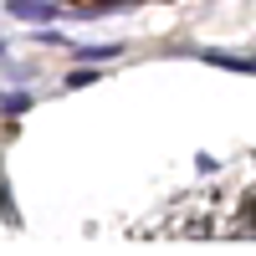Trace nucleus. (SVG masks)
<instances>
[{"label":"nucleus","instance_id":"obj_1","mask_svg":"<svg viewBox=\"0 0 256 256\" xmlns=\"http://www.w3.org/2000/svg\"><path fill=\"white\" fill-rule=\"evenodd\" d=\"M6 10L16 20H26V26H52L62 16V6H52V0H6Z\"/></svg>","mask_w":256,"mask_h":256},{"label":"nucleus","instance_id":"obj_5","mask_svg":"<svg viewBox=\"0 0 256 256\" xmlns=\"http://www.w3.org/2000/svg\"><path fill=\"white\" fill-rule=\"evenodd\" d=\"M98 82V72L92 67H77V72H67V88H92Z\"/></svg>","mask_w":256,"mask_h":256},{"label":"nucleus","instance_id":"obj_2","mask_svg":"<svg viewBox=\"0 0 256 256\" xmlns=\"http://www.w3.org/2000/svg\"><path fill=\"white\" fill-rule=\"evenodd\" d=\"M200 62H210V67H226V72H256V62L251 56H236V52H216V46H205Z\"/></svg>","mask_w":256,"mask_h":256},{"label":"nucleus","instance_id":"obj_6","mask_svg":"<svg viewBox=\"0 0 256 256\" xmlns=\"http://www.w3.org/2000/svg\"><path fill=\"white\" fill-rule=\"evenodd\" d=\"M36 41H41V46H72V41L62 36V31H52V26H46V31H36Z\"/></svg>","mask_w":256,"mask_h":256},{"label":"nucleus","instance_id":"obj_3","mask_svg":"<svg viewBox=\"0 0 256 256\" xmlns=\"http://www.w3.org/2000/svg\"><path fill=\"white\" fill-rule=\"evenodd\" d=\"M77 56H82V62H118L123 46H118V41H113V46H77Z\"/></svg>","mask_w":256,"mask_h":256},{"label":"nucleus","instance_id":"obj_4","mask_svg":"<svg viewBox=\"0 0 256 256\" xmlns=\"http://www.w3.org/2000/svg\"><path fill=\"white\" fill-rule=\"evenodd\" d=\"M0 220H6V226H20L16 200H10V184H6V169H0Z\"/></svg>","mask_w":256,"mask_h":256},{"label":"nucleus","instance_id":"obj_7","mask_svg":"<svg viewBox=\"0 0 256 256\" xmlns=\"http://www.w3.org/2000/svg\"><path fill=\"white\" fill-rule=\"evenodd\" d=\"M6 56H10V46H6V36H0V62H6Z\"/></svg>","mask_w":256,"mask_h":256}]
</instances>
